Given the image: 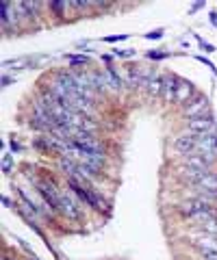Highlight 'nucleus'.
<instances>
[{
    "label": "nucleus",
    "instance_id": "obj_7",
    "mask_svg": "<svg viewBox=\"0 0 217 260\" xmlns=\"http://www.w3.org/2000/svg\"><path fill=\"white\" fill-rule=\"evenodd\" d=\"M185 167H189V169H195V171H211V161H208L206 156H202V154H187L185 156V161H183Z\"/></svg>",
    "mask_w": 217,
    "mask_h": 260
},
{
    "label": "nucleus",
    "instance_id": "obj_19",
    "mask_svg": "<svg viewBox=\"0 0 217 260\" xmlns=\"http://www.w3.org/2000/svg\"><path fill=\"white\" fill-rule=\"evenodd\" d=\"M68 59H70L72 63H87V61H89L87 56H68Z\"/></svg>",
    "mask_w": 217,
    "mask_h": 260
},
{
    "label": "nucleus",
    "instance_id": "obj_13",
    "mask_svg": "<svg viewBox=\"0 0 217 260\" xmlns=\"http://www.w3.org/2000/svg\"><path fill=\"white\" fill-rule=\"evenodd\" d=\"M163 83H165V78H163V76H158V74H154V76H152V81L148 83L146 89L152 93V96H161V91H163Z\"/></svg>",
    "mask_w": 217,
    "mask_h": 260
},
{
    "label": "nucleus",
    "instance_id": "obj_14",
    "mask_svg": "<svg viewBox=\"0 0 217 260\" xmlns=\"http://www.w3.org/2000/svg\"><path fill=\"white\" fill-rule=\"evenodd\" d=\"M200 254L204 260H217V247H200Z\"/></svg>",
    "mask_w": 217,
    "mask_h": 260
},
{
    "label": "nucleus",
    "instance_id": "obj_8",
    "mask_svg": "<svg viewBox=\"0 0 217 260\" xmlns=\"http://www.w3.org/2000/svg\"><path fill=\"white\" fill-rule=\"evenodd\" d=\"M185 115L189 119H195V117H202V115H208V100L206 98H195L191 104L185 106Z\"/></svg>",
    "mask_w": 217,
    "mask_h": 260
},
{
    "label": "nucleus",
    "instance_id": "obj_2",
    "mask_svg": "<svg viewBox=\"0 0 217 260\" xmlns=\"http://www.w3.org/2000/svg\"><path fill=\"white\" fill-rule=\"evenodd\" d=\"M195 154H202V156H206L211 163H215V156H217V133L198 135V141H195Z\"/></svg>",
    "mask_w": 217,
    "mask_h": 260
},
{
    "label": "nucleus",
    "instance_id": "obj_11",
    "mask_svg": "<svg viewBox=\"0 0 217 260\" xmlns=\"http://www.w3.org/2000/svg\"><path fill=\"white\" fill-rule=\"evenodd\" d=\"M195 221H198V228H200L204 234H208V236H217V217H215V215L202 217V219H195Z\"/></svg>",
    "mask_w": 217,
    "mask_h": 260
},
{
    "label": "nucleus",
    "instance_id": "obj_3",
    "mask_svg": "<svg viewBox=\"0 0 217 260\" xmlns=\"http://www.w3.org/2000/svg\"><path fill=\"white\" fill-rule=\"evenodd\" d=\"M68 186L76 193V198H78V200H83L89 208H93V211H100V202H98V198H96V193L89 191L87 186H83L76 178H70V180H68Z\"/></svg>",
    "mask_w": 217,
    "mask_h": 260
},
{
    "label": "nucleus",
    "instance_id": "obj_4",
    "mask_svg": "<svg viewBox=\"0 0 217 260\" xmlns=\"http://www.w3.org/2000/svg\"><path fill=\"white\" fill-rule=\"evenodd\" d=\"M189 133L193 135H211L217 133V124L211 115H202V117L189 119Z\"/></svg>",
    "mask_w": 217,
    "mask_h": 260
},
{
    "label": "nucleus",
    "instance_id": "obj_20",
    "mask_svg": "<svg viewBox=\"0 0 217 260\" xmlns=\"http://www.w3.org/2000/svg\"><path fill=\"white\" fill-rule=\"evenodd\" d=\"M11 169V161H9V156H5V171H9Z\"/></svg>",
    "mask_w": 217,
    "mask_h": 260
},
{
    "label": "nucleus",
    "instance_id": "obj_17",
    "mask_svg": "<svg viewBox=\"0 0 217 260\" xmlns=\"http://www.w3.org/2000/svg\"><path fill=\"white\" fill-rule=\"evenodd\" d=\"M195 59H198L200 63H204V65H206V68H211L213 72H217V70H215V63H213V61H208V59H204V56H195Z\"/></svg>",
    "mask_w": 217,
    "mask_h": 260
},
{
    "label": "nucleus",
    "instance_id": "obj_16",
    "mask_svg": "<svg viewBox=\"0 0 217 260\" xmlns=\"http://www.w3.org/2000/svg\"><path fill=\"white\" fill-rule=\"evenodd\" d=\"M163 37V28H156V31H150L146 35V39H161Z\"/></svg>",
    "mask_w": 217,
    "mask_h": 260
},
{
    "label": "nucleus",
    "instance_id": "obj_12",
    "mask_svg": "<svg viewBox=\"0 0 217 260\" xmlns=\"http://www.w3.org/2000/svg\"><path fill=\"white\" fill-rule=\"evenodd\" d=\"M176 83H178V78H165V83H163V91H161V96L165 100H174V91H176Z\"/></svg>",
    "mask_w": 217,
    "mask_h": 260
},
{
    "label": "nucleus",
    "instance_id": "obj_18",
    "mask_svg": "<svg viewBox=\"0 0 217 260\" xmlns=\"http://www.w3.org/2000/svg\"><path fill=\"white\" fill-rule=\"evenodd\" d=\"M163 52H161V50H152V52H148V59H163Z\"/></svg>",
    "mask_w": 217,
    "mask_h": 260
},
{
    "label": "nucleus",
    "instance_id": "obj_1",
    "mask_svg": "<svg viewBox=\"0 0 217 260\" xmlns=\"http://www.w3.org/2000/svg\"><path fill=\"white\" fill-rule=\"evenodd\" d=\"M178 213L187 219H202V217L215 215V204L204 198H191L178 206Z\"/></svg>",
    "mask_w": 217,
    "mask_h": 260
},
{
    "label": "nucleus",
    "instance_id": "obj_6",
    "mask_svg": "<svg viewBox=\"0 0 217 260\" xmlns=\"http://www.w3.org/2000/svg\"><path fill=\"white\" fill-rule=\"evenodd\" d=\"M195 141H198V135L183 133L176 141H174V148H176V152H180V154L187 156V154H193L195 152Z\"/></svg>",
    "mask_w": 217,
    "mask_h": 260
},
{
    "label": "nucleus",
    "instance_id": "obj_15",
    "mask_svg": "<svg viewBox=\"0 0 217 260\" xmlns=\"http://www.w3.org/2000/svg\"><path fill=\"white\" fill-rule=\"evenodd\" d=\"M128 39V35H111V37H104L106 43H115V41H124Z\"/></svg>",
    "mask_w": 217,
    "mask_h": 260
},
{
    "label": "nucleus",
    "instance_id": "obj_5",
    "mask_svg": "<svg viewBox=\"0 0 217 260\" xmlns=\"http://www.w3.org/2000/svg\"><path fill=\"white\" fill-rule=\"evenodd\" d=\"M37 191L43 200H46V204L52 208V211H59L61 206V191H57L52 184H37Z\"/></svg>",
    "mask_w": 217,
    "mask_h": 260
},
{
    "label": "nucleus",
    "instance_id": "obj_9",
    "mask_svg": "<svg viewBox=\"0 0 217 260\" xmlns=\"http://www.w3.org/2000/svg\"><path fill=\"white\" fill-rule=\"evenodd\" d=\"M59 213H63L65 217H70V219H78L81 217V208L74 200H72L70 193H63L61 191V206H59Z\"/></svg>",
    "mask_w": 217,
    "mask_h": 260
},
{
    "label": "nucleus",
    "instance_id": "obj_10",
    "mask_svg": "<svg viewBox=\"0 0 217 260\" xmlns=\"http://www.w3.org/2000/svg\"><path fill=\"white\" fill-rule=\"evenodd\" d=\"M191 93H193V89H191L189 83H187V81H178L176 83V91H174V102L185 104L187 100L191 98Z\"/></svg>",
    "mask_w": 217,
    "mask_h": 260
}]
</instances>
